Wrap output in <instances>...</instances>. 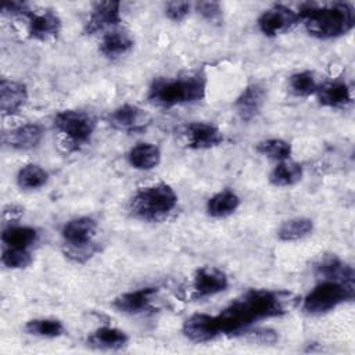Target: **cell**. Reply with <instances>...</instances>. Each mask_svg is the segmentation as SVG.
<instances>
[{
    "instance_id": "1",
    "label": "cell",
    "mask_w": 355,
    "mask_h": 355,
    "mask_svg": "<svg viewBox=\"0 0 355 355\" xmlns=\"http://www.w3.org/2000/svg\"><path fill=\"white\" fill-rule=\"evenodd\" d=\"M294 306L290 293L250 290L215 316L219 333L239 334L252 322L280 316Z\"/></svg>"
},
{
    "instance_id": "2",
    "label": "cell",
    "mask_w": 355,
    "mask_h": 355,
    "mask_svg": "<svg viewBox=\"0 0 355 355\" xmlns=\"http://www.w3.org/2000/svg\"><path fill=\"white\" fill-rule=\"evenodd\" d=\"M298 15L306 31L320 39L345 35L355 25V11L349 3H334L323 7L306 4L301 7Z\"/></svg>"
},
{
    "instance_id": "3",
    "label": "cell",
    "mask_w": 355,
    "mask_h": 355,
    "mask_svg": "<svg viewBox=\"0 0 355 355\" xmlns=\"http://www.w3.org/2000/svg\"><path fill=\"white\" fill-rule=\"evenodd\" d=\"M207 80L200 72L172 79H157L148 92L151 103L161 107L196 103L205 96Z\"/></svg>"
},
{
    "instance_id": "4",
    "label": "cell",
    "mask_w": 355,
    "mask_h": 355,
    "mask_svg": "<svg viewBox=\"0 0 355 355\" xmlns=\"http://www.w3.org/2000/svg\"><path fill=\"white\" fill-rule=\"evenodd\" d=\"M176 204L175 190L165 183H158L139 189L130 200L129 209L133 216L143 220H158L172 212Z\"/></svg>"
},
{
    "instance_id": "5",
    "label": "cell",
    "mask_w": 355,
    "mask_h": 355,
    "mask_svg": "<svg viewBox=\"0 0 355 355\" xmlns=\"http://www.w3.org/2000/svg\"><path fill=\"white\" fill-rule=\"evenodd\" d=\"M354 298V283L323 280L305 298L304 311L308 313H324L337 305Z\"/></svg>"
},
{
    "instance_id": "6",
    "label": "cell",
    "mask_w": 355,
    "mask_h": 355,
    "mask_svg": "<svg viewBox=\"0 0 355 355\" xmlns=\"http://www.w3.org/2000/svg\"><path fill=\"white\" fill-rule=\"evenodd\" d=\"M54 126L67 137L72 148L76 150L80 144L89 141L96 128V119L83 111L67 110L55 115Z\"/></svg>"
},
{
    "instance_id": "7",
    "label": "cell",
    "mask_w": 355,
    "mask_h": 355,
    "mask_svg": "<svg viewBox=\"0 0 355 355\" xmlns=\"http://www.w3.org/2000/svg\"><path fill=\"white\" fill-rule=\"evenodd\" d=\"M300 22L298 12L283 4H275L268 8L258 19V26L261 32L266 36H276L290 31L294 25Z\"/></svg>"
},
{
    "instance_id": "8",
    "label": "cell",
    "mask_w": 355,
    "mask_h": 355,
    "mask_svg": "<svg viewBox=\"0 0 355 355\" xmlns=\"http://www.w3.org/2000/svg\"><path fill=\"white\" fill-rule=\"evenodd\" d=\"M229 284L227 276L218 268L202 266L197 269L193 277V298H207L226 290Z\"/></svg>"
},
{
    "instance_id": "9",
    "label": "cell",
    "mask_w": 355,
    "mask_h": 355,
    "mask_svg": "<svg viewBox=\"0 0 355 355\" xmlns=\"http://www.w3.org/2000/svg\"><path fill=\"white\" fill-rule=\"evenodd\" d=\"M186 144L194 150H207L223 141V133L212 123L191 122L182 130Z\"/></svg>"
},
{
    "instance_id": "10",
    "label": "cell",
    "mask_w": 355,
    "mask_h": 355,
    "mask_svg": "<svg viewBox=\"0 0 355 355\" xmlns=\"http://www.w3.org/2000/svg\"><path fill=\"white\" fill-rule=\"evenodd\" d=\"M121 22V3L119 1H97L86 22L85 32L94 35L107 28L115 26Z\"/></svg>"
},
{
    "instance_id": "11",
    "label": "cell",
    "mask_w": 355,
    "mask_h": 355,
    "mask_svg": "<svg viewBox=\"0 0 355 355\" xmlns=\"http://www.w3.org/2000/svg\"><path fill=\"white\" fill-rule=\"evenodd\" d=\"M150 121H151L150 114L133 104H123L116 110H114L108 116V122L112 128L118 130H128V132L141 129L147 126Z\"/></svg>"
},
{
    "instance_id": "12",
    "label": "cell",
    "mask_w": 355,
    "mask_h": 355,
    "mask_svg": "<svg viewBox=\"0 0 355 355\" xmlns=\"http://www.w3.org/2000/svg\"><path fill=\"white\" fill-rule=\"evenodd\" d=\"M29 21V36L36 40H50L55 37L61 29V21L55 12L46 11H31L26 15Z\"/></svg>"
},
{
    "instance_id": "13",
    "label": "cell",
    "mask_w": 355,
    "mask_h": 355,
    "mask_svg": "<svg viewBox=\"0 0 355 355\" xmlns=\"http://www.w3.org/2000/svg\"><path fill=\"white\" fill-rule=\"evenodd\" d=\"M183 334L194 343H207L219 334L215 316L194 313L183 324Z\"/></svg>"
},
{
    "instance_id": "14",
    "label": "cell",
    "mask_w": 355,
    "mask_h": 355,
    "mask_svg": "<svg viewBox=\"0 0 355 355\" xmlns=\"http://www.w3.org/2000/svg\"><path fill=\"white\" fill-rule=\"evenodd\" d=\"M157 294L155 287H144L140 290L123 293L116 297L112 302L114 308L123 313H141L151 308L154 295Z\"/></svg>"
},
{
    "instance_id": "15",
    "label": "cell",
    "mask_w": 355,
    "mask_h": 355,
    "mask_svg": "<svg viewBox=\"0 0 355 355\" xmlns=\"http://www.w3.org/2000/svg\"><path fill=\"white\" fill-rule=\"evenodd\" d=\"M28 100L26 86L14 82L1 79L0 83V110L4 115L17 114Z\"/></svg>"
},
{
    "instance_id": "16",
    "label": "cell",
    "mask_w": 355,
    "mask_h": 355,
    "mask_svg": "<svg viewBox=\"0 0 355 355\" xmlns=\"http://www.w3.org/2000/svg\"><path fill=\"white\" fill-rule=\"evenodd\" d=\"M97 230V223L89 216H82L67 222L62 227L64 244H86L92 243Z\"/></svg>"
},
{
    "instance_id": "17",
    "label": "cell",
    "mask_w": 355,
    "mask_h": 355,
    "mask_svg": "<svg viewBox=\"0 0 355 355\" xmlns=\"http://www.w3.org/2000/svg\"><path fill=\"white\" fill-rule=\"evenodd\" d=\"M42 137V128L36 123H28L3 133V143L17 150H31L40 143Z\"/></svg>"
},
{
    "instance_id": "18",
    "label": "cell",
    "mask_w": 355,
    "mask_h": 355,
    "mask_svg": "<svg viewBox=\"0 0 355 355\" xmlns=\"http://www.w3.org/2000/svg\"><path fill=\"white\" fill-rule=\"evenodd\" d=\"M265 98V89L259 83L247 86L236 100V110L243 121L252 119L261 110Z\"/></svg>"
},
{
    "instance_id": "19",
    "label": "cell",
    "mask_w": 355,
    "mask_h": 355,
    "mask_svg": "<svg viewBox=\"0 0 355 355\" xmlns=\"http://www.w3.org/2000/svg\"><path fill=\"white\" fill-rule=\"evenodd\" d=\"M316 275L324 280H334L343 283H354V270L349 265L344 263L334 255H329L320 259L315 266Z\"/></svg>"
},
{
    "instance_id": "20",
    "label": "cell",
    "mask_w": 355,
    "mask_h": 355,
    "mask_svg": "<svg viewBox=\"0 0 355 355\" xmlns=\"http://www.w3.org/2000/svg\"><path fill=\"white\" fill-rule=\"evenodd\" d=\"M318 100L324 107L340 108L351 103V90L344 82H327L318 87Z\"/></svg>"
},
{
    "instance_id": "21",
    "label": "cell",
    "mask_w": 355,
    "mask_h": 355,
    "mask_svg": "<svg viewBox=\"0 0 355 355\" xmlns=\"http://www.w3.org/2000/svg\"><path fill=\"white\" fill-rule=\"evenodd\" d=\"M128 159L133 168L150 171L159 164L161 150L158 146L151 143H139L129 151Z\"/></svg>"
},
{
    "instance_id": "22",
    "label": "cell",
    "mask_w": 355,
    "mask_h": 355,
    "mask_svg": "<svg viewBox=\"0 0 355 355\" xmlns=\"http://www.w3.org/2000/svg\"><path fill=\"white\" fill-rule=\"evenodd\" d=\"M133 47V39L125 31L107 32L100 43V51L108 58H118Z\"/></svg>"
},
{
    "instance_id": "23",
    "label": "cell",
    "mask_w": 355,
    "mask_h": 355,
    "mask_svg": "<svg viewBox=\"0 0 355 355\" xmlns=\"http://www.w3.org/2000/svg\"><path fill=\"white\" fill-rule=\"evenodd\" d=\"M240 205L239 196L232 190H222L214 194L207 202V212L214 218L232 215Z\"/></svg>"
},
{
    "instance_id": "24",
    "label": "cell",
    "mask_w": 355,
    "mask_h": 355,
    "mask_svg": "<svg viewBox=\"0 0 355 355\" xmlns=\"http://www.w3.org/2000/svg\"><path fill=\"white\" fill-rule=\"evenodd\" d=\"M128 336L125 331L116 329V327H110V326H103L97 329L90 337H89V344L97 348H105V349H118L126 345L128 343Z\"/></svg>"
},
{
    "instance_id": "25",
    "label": "cell",
    "mask_w": 355,
    "mask_h": 355,
    "mask_svg": "<svg viewBox=\"0 0 355 355\" xmlns=\"http://www.w3.org/2000/svg\"><path fill=\"white\" fill-rule=\"evenodd\" d=\"M1 240L7 247L28 250L37 240V232L29 226H10L3 230Z\"/></svg>"
},
{
    "instance_id": "26",
    "label": "cell",
    "mask_w": 355,
    "mask_h": 355,
    "mask_svg": "<svg viewBox=\"0 0 355 355\" xmlns=\"http://www.w3.org/2000/svg\"><path fill=\"white\" fill-rule=\"evenodd\" d=\"M302 178V166L297 162L282 161L270 172L269 180L275 186H293Z\"/></svg>"
},
{
    "instance_id": "27",
    "label": "cell",
    "mask_w": 355,
    "mask_h": 355,
    "mask_svg": "<svg viewBox=\"0 0 355 355\" xmlns=\"http://www.w3.org/2000/svg\"><path fill=\"white\" fill-rule=\"evenodd\" d=\"M313 229V223L308 218H294L290 220H286L279 232L277 236L283 241H294L300 240L305 236H308Z\"/></svg>"
},
{
    "instance_id": "28",
    "label": "cell",
    "mask_w": 355,
    "mask_h": 355,
    "mask_svg": "<svg viewBox=\"0 0 355 355\" xmlns=\"http://www.w3.org/2000/svg\"><path fill=\"white\" fill-rule=\"evenodd\" d=\"M25 330L29 334L39 336V337H60L65 333V327L62 322L58 319H50V318H42V319H32L26 323Z\"/></svg>"
},
{
    "instance_id": "29",
    "label": "cell",
    "mask_w": 355,
    "mask_h": 355,
    "mask_svg": "<svg viewBox=\"0 0 355 355\" xmlns=\"http://www.w3.org/2000/svg\"><path fill=\"white\" fill-rule=\"evenodd\" d=\"M47 172L42 166L36 164H29L19 169L17 175V182L21 189L33 190L42 187L47 182Z\"/></svg>"
},
{
    "instance_id": "30",
    "label": "cell",
    "mask_w": 355,
    "mask_h": 355,
    "mask_svg": "<svg viewBox=\"0 0 355 355\" xmlns=\"http://www.w3.org/2000/svg\"><path fill=\"white\" fill-rule=\"evenodd\" d=\"M288 86H290V90L298 97H308L316 93L318 90V85L313 78V73L309 71L297 72L291 75L288 79Z\"/></svg>"
},
{
    "instance_id": "31",
    "label": "cell",
    "mask_w": 355,
    "mask_h": 355,
    "mask_svg": "<svg viewBox=\"0 0 355 355\" xmlns=\"http://www.w3.org/2000/svg\"><path fill=\"white\" fill-rule=\"evenodd\" d=\"M257 150L261 154H263L272 159H277V161H286L291 155V144L282 139L263 140V141L258 143Z\"/></svg>"
},
{
    "instance_id": "32",
    "label": "cell",
    "mask_w": 355,
    "mask_h": 355,
    "mask_svg": "<svg viewBox=\"0 0 355 355\" xmlns=\"http://www.w3.org/2000/svg\"><path fill=\"white\" fill-rule=\"evenodd\" d=\"M1 262L10 269H24L31 265L32 255L26 248H14L7 247L3 250Z\"/></svg>"
},
{
    "instance_id": "33",
    "label": "cell",
    "mask_w": 355,
    "mask_h": 355,
    "mask_svg": "<svg viewBox=\"0 0 355 355\" xmlns=\"http://www.w3.org/2000/svg\"><path fill=\"white\" fill-rule=\"evenodd\" d=\"M97 251L98 247L93 241L86 244H64L65 257L79 263H83L87 259H90Z\"/></svg>"
},
{
    "instance_id": "34",
    "label": "cell",
    "mask_w": 355,
    "mask_h": 355,
    "mask_svg": "<svg viewBox=\"0 0 355 355\" xmlns=\"http://www.w3.org/2000/svg\"><path fill=\"white\" fill-rule=\"evenodd\" d=\"M245 340L258 344H272L277 341V334L270 329H257V330H243L239 333Z\"/></svg>"
},
{
    "instance_id": "35",
    "label": "cell",
    "mask_w": 355,
    "mask_h": 355,
    "mask_svg": "<svg viewBox=\"0 0 355 355\" xmlns=\"http://www.w3.org/2000/svg\"><path fill=\"white\" fill-rule=\"evenodd\" d=\"M196 10L209 22L219 24L222 21V7L218 1H200L196 4Z\"/></svg>"
},
{
    "instance_id": "36",
    "label": "cell",
    "mask_w": 355,
    "mask_h": 355,
    "mask_svg": "<svg viewBox=\"0 0 355 355\" xmlns=\"http://www.w3.org/2000/svg\"><path fill=\"white\" fill-rule=\"evenodd\" d=\"M190 3L187 1H169L165 6V14L172 21H182L190 12Z\"/></svg>"
},
{
    "instance_id": "37",
    "label": "cell",
    "mask_w": 355,
    "mask_h": 355,
    "mask_svg": "<svg viewBox=\"0 0 355 355\" xmlns=\"http://www.w3.org/2000/svg\"><path fill=\"white\" fill-rule=\"evenodd\" d=\"M32 10L21 1H6L1 6V12L3 14H8V15H22L26 17Z\"/></svg>"
}]
</instances>
